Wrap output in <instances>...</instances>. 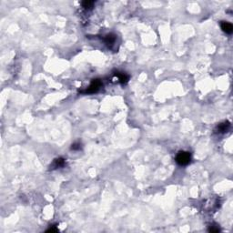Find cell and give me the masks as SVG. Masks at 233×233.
Segmentation results:
<instances>
[{"instance_id":"obj_5","label":"cell","mask_w":233,"mask_h":233,"mask_svg":"<svg viewBox=\"0 0 233 233\" xmlns=\"http://www.w3.org/2000/svg\"><path fill=\"white\" fill-rule=\"evenodd\" d=\"M115 76H116L119 77V81L122 83V84H125L128 82L129 80V76L127 75V74L125 73H122V72H116L115 73Z\"/></svg>"},{"instance_id":"obj_1","label":"cell","mask_w":233,"mask_h":233,"mask_svg":"<svg viewBox=\"0 0 233 233\" xmlns=\"http://www.w3.org/2000/svg\"><path fill=\"white\" fill-rule=\"evenodd\" d=\"M191 160V155L189 152L187 151H179L176 156V161L178 165L186 166Z\"/></svg>"},{"instance_id":"obj_10","label":"cell","mask_w":233,"mask_h":233,"mask_svg":"<svg viewBox=\"0 0 233 233\" xmlns=\"http://www.w3.org/2000/svg\"><path fill=\"white\" fill-rule=\"evenodd\" d=\"M209 231H211V232H219L220 229H219V228H216V229H215V228H210Z\"/></svg>"},{"instance_id":"obj_3","label":"cell","mask_w":233,"mask_h":233,"mask_svg":"<svg viewBox=\"0 0 233 233\" xmlns=\"http://www.w3.org/2000/svg\"><path fill=\"white\" fill-rule=\"evenodd\" d=\"M229 129H230V123L228 122V121H226V122L219 124L215 129V132L216 133H225V132L229 130Z\"/></svg>"},{"instance_id":"obj_9","label":"cell","mask_w":233,"mask_h":233,"mask_svg":"<svg viewBox=\"0 0 233 233\" xmlns=\"http://www.w3.org/2000/svg\"><path fill=\"white\" fill-rule=\"evenodd\" d=\"M80 149H81V144H80V143L76 142V143H74V144H72V147H71V149L72 150H79Z\"/></svg>"},{"instance_id":"obj_4","label":"cell","mask_w":233,"mask_h":233,"mask_svg":"<svg viewBox=\"0 0 233 233\" xmlns=\"http://www.w3.org/2000/svg\"><path fill=\"white\" fill-rule=\"evenodd\" d=\"M220 26H221V29L223 30L225 33H227V34H231L232 33L233 26H232V25L230 23L223 21V22H221Z\"/></svg>"},{"instance_id":"obj_2","label":"cell","mask_w":233,"mask_h":233,"mask_svg":"<svg viewBox=\"0 0 233 233\" xmlns=\"http://www.w3.org/2000/svg\"><path fill=\"white\" fill-rule=\"evenodd\" d=\"M102 83L99 79H95V80L91 83V85L88 88L86 91H83V93H88V94H93L96 93L99 90V88H101Z\"/></svg>"},{"instance_id":"obj_7","label":"cell","mask_w":233,"mask_h":233,"mask_svg":"<svg viewBox=\"0 0 233 233\" xmlns=\"http://www.w3.org/2000/svg\"><path fill=\"white\" fill-rule=\"evenodd\" d=\"M115 41H116V36L113 35V34H108L106 36V38H105V42H106V44H108V45H113L115 43Z\"/></svg>"},{"instance_id":"obj_6","label":"cell","mask_w":233,"mask_h":233,"mask_svg":"<svg viewBox=\"0 0 233 233\" xmlns=\"http://www.w3.org/2000/svg\"><path fill=\"white\" fill-rule=\"evenodd\" d=\"M65 165V160L62 158H57L54 160V163L52 164V168H61Z\"/></svg>"},{"instance_id":"obj_8","label":"cell","mask_w":233,"mask_h":233,"mask_svg":"<svg viewBox=\"0 0 233 233\" xmlns=\"http://www.w3.org/2000/svg\"><path fill=\"white\" fill-rule=\"evenodd\" d=\"M94 2L93 1H84L82 2V7L86 9H90L93 7Z\"/></svg>"},{"instance_id":"obj_11","label":"cell","mask_w":233,"mask_h":233,"mask_svg":"<svg viewBox=\"0 0 233 233\" xmlns=\"http://www.w3.org/2000/svg\"><path fill=\"white\" fill-rule=\"evenodd\" d=\"M56 231H57V229L54 228V226H53L52 228H50L49 230H47V232H56Z\"/></svg>"}]
</instances>
